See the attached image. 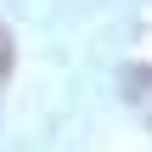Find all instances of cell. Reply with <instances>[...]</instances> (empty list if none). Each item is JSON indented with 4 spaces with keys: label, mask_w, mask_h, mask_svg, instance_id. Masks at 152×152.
<instances>
[{
    "label": "cell",
    "mask_w": 152,
    "mask_h": 152,
    "mask_svg": "<svg viewBox=\"0 0 152 152\" xmlns=\"http://www.w3.org/2000/svg\"><path fill=\"white\" fill-rule=\"evenodd\" d=\"M6 79H11V34L0 28V85H6Z\"/></svg>",
    "instance_id": "1"
}]
</instances>
